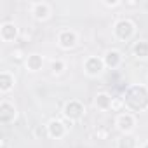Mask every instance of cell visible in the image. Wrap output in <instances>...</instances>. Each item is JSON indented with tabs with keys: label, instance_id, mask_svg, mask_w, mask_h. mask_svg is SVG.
<instances>
[{
	"label": "cell",
	"instance_id": "1",
	"mask_svg": "<svg viewBox=\"0 0 148 148\" xmlns=\"http://www.w3.org/2000/svg\"><path fill=\"white\" fill-rule=\"evenodd\" d=\"M125 110L131 113H141L148 110V87L143 84H132L125 89L124 96Z\"/></svg>",
	"mask_w": 148,
	"mask_h": 148
},
{
	"label": "cell",
	"instance_id": "2",
	"mask_svg": "<svg viewBox=\"0 0 148 148\" xmlns=\"http://www.w3.org/2000/svg\"><path fill=\"white\" fill-rule=\"evenodd\" d=\"M61 113H63V119L68 124H75L80 119H84V115H86V105L82 101H79V99H70V101L64 103Z\"/></svg>",
	"mask_w": 148,
	"mask_h": 148
},
{
	"label": "cell",
	"instance_id": "3",
	"mask_svg": "<svg viewBox=\"0 0 148 148\" xmlns=\"http://www.w3.org/2000/svg\"><path fill=\"white\" fill-rule=\"evenodd\" d=\"M136 33V25L129 18H119L113 23V37L120 42H127L134 37Z\"/></svg>",
	"mask_w": 148,
	"mask_h": 148
},
{
	"label": "cell",
	"instance_id": "4",
	"mask_svg": "<svg viewBox=\"0 0 148 148\" xmlns=\"http://www.w3.org/2000/svg\"><path fill=\"white\" fill-rule=\"evenodd\" d=\"M105 61H103V56H89L86 58L84 61V71H86V75L89 77H98L103 73L105 70Z\"/></svg>",
	"mask_w": 148,
	"mask_h": 148
},
{
	"label": "cell",
	"instance_id": "5",
	"mask_svg": "<svg viewBox=\"0 0 148 148\" xmlns=\"http://www.w3.org/2000/svg\"><path fill=\"white\" fill-rule=\"evenodd\" d=\"M115 125L122 134H131L136 127V117L131 112H122L115 119Z\"/></svg>",
	"mask_w": 148,
	"mask_h": 148
},
{
	"label": "cell",
	"instance_id": "6",
	"mask_svg": "<svg viewBox=\"0 0 148 148\" xmlns=\"http://www.w3.org/2000/svg\"><path fill=\"white\" fill-rule=\"evenodd\" d=\"M16 117H18L16 105L11 103L9 99H2V103H0V122L4 125H9L16 120Z\"/></svg>",
	"mask_w": 148,
	"mask_h": 148
},
{
	"label": "cell",
	"instance_id": "7",
	"mask_svg": "<svg viewBox=\"0 0 148 148\" xmlns=\"http://www.w3.org/2000/svg\"><path fill=\"white\" fill-rule=\"evenodd\" d=\"M77 44H79V35L73 32V30L64 28V30H61V32L58 33V45H59L61 49L70 51V49L75 47Z\"/></svg>",
	"mask_w": 148,
	"mask_h": 148
},
{
	"label": "cell",
	"instance_id": "8",
	"mask_svg": "<svg viewBox=\"0 0 148 148\" xmlns=\"http://www.w3.org/2000/svg\"><path fill=\"white\" fill-rule=\"evenodd\" d=\"M45 131H47V136L52 138V139H61L64 138L66 131H68V125L66 122L59 120V119H52L47 125H45Z\"/></svg>",
	"mask_w": 148,
	"mask_h": 148
},
{
	"label": "cell",
	"instance_id": "9",
	"mask_svg": "<svg viewBox=\"0 0 148 148\" xmlns=\"http://www.w3.org/2000/svg\"><path fill=\"white\" fill-rule=\"evenodd\" d=\"M19 35V28L14 21H4L0 25V38L2 42H14Z\"/></svg>",
	"mask_w": 148,
	"mask_h": 148
},
{
	"label": "cell",
	"instance_id": "10",
	"mask_svg": "<svg viewBox=\"0 0 148 148\" xmlns=\"http://www.w3.org/2000/svg\"><path fill=\"white\" fill-rule=\"evenodd\" d=\"M103 61H105V66H106V68L115 70V68H119V66L122 64L124 56H122V52L117 51V49H108V51L105 52V56H103Z\"/></svg>",
	"mask_w": 148,
	"mask_h": 148
},
{
	"label": "cell",
	"instance_id": "11",
	"mask_svg": "<svg viewBox=\"0 0 148 148\" xmlns=\"http://www.w3.org/2000/svg\"><path fill=\"white\" fill-rule=\"evenodd\" d=\"M32 16L37 21H45L51 16V5L47 2H33L32 4Z\"/></svg>",
	"mask_w": 148,
	"mask_h": 148
},
{
	"label": "cell",
	"instance_id": "12",
	"mask_svg": "<svg viewBox=\"0 0 148 148\" xmlns=\"http://www.w3.org/2000/svg\"><path fill=\"white\" fill-rule=\"evenodd\" d=\"M25 66L28 71L32 73H37L44 68V56L37 54V52H32V54H26V59H25Z\"/></svg>",
	"mask_w": 148,
	"mask_h": 148
},
{
	"label": "cell",
	"instance_id": "13",
	"mask_svg": "<svg viewBox=\"0 0 148 148\" xmlns=\"http://www.w3.org/2000/svg\"><path fill=\"white\" fill-rule=\"evenodd\" d=\"M14 84H16V79H14V75L9 70H2V71H0V92H2V94L11 92L14 89Z\"/></svg>",
	"mask_w": 148,
	"mask_h": 148
},
{
	"label": "cell",
	"instance_id": "14",
	"mask_svg": "<svg viewBox=\"0 0 148 148\" xmlns=\"http://www.w3.org/2000/svg\"><path fill=\"white\" fill-rule=\"evenodd\" d=\"M112 103H113V96L108 92H98L94 98V106L99 112H108L112 110Z\"/></svg>",
	"mask_w": 148,
	"mask_h": 148
},
{
	"label": "cell",
	"instance_id": "15",
	"mask_svg": "<svg viewBox=\"0 0 148 148\" xmlns=\"http://www.w3.org/2000/svg\"><path fill=\"white\" fill-rule=\"evenodd\" d=\"M132 54L139 59L148 58V42L146 40H136L132 45Z\"/></svg>",
	"mask_w": 148,
	"mask_h": 148
},
{
	"label": "cell",
	"instance_id": "16",
	"mask_svg": "<svg viewBox=\"0 0 148 148\" xmlns=\"http://www.w3.org/2000/svg\"><path fill=\"white\" fill-rule=\"evenodd\" d=\"M117 148H138V141L132 134H122L117 139Z\"/></svg>",
	"mask_w": 148,
	"mask_h": 148
},
{
	"label": "cell",
	"instance_id": "17",
	"mask_svg": "<svg viewBox=\"0 0 148 148\" xmlns=\"http://www.w3.org/2000/svg\"><path fill=\"white\" fill-rule=\"evenodd\" d=\"M66 70V63L63 61V59H52L51 61V71L54 73V75H59V73H63Z\"/></svg>",
	"mask_w": 148,
	"mask_h": 148
},
{
	"label": "cell",
	"instance_id": "18",
	"mask_svg": "<svg viewBox=\"0 0 148 148\" xmlns=\"http://www.w3.org/2000/svg\"><path fill=\"white\" fill-rule=\"evenodd\" d=\"M108 134H110V131H108V127H105V125H98V127L94 129V136H96L98 139H106Z\"/></svg>",
	"mask_w": 148,
	"mask_h": 148
},
{
	"label": "cell",
	"instance_id": "19",
	"mask_svg": "<svg viewBox=\"0 0 148 148\" xmlns=\"http://www.w3.org/2000/svg\"><path fill=\"white\" fill-rule=\"evenodd\" d=\"M122 108H125V105H124V99H122V98H113L112 110H113V112H120Z\"/></svg>",
	"mask_w": 148,
	"mask_h": 148
},
{
	"label": "cell",
	"instance_id": "20",
	"mask_svg": "<svg viewBox=\"0 0 148 148\" xmlns=\"http://www.w3.org/2000/svg\"><path fill=\"white\" fill-rule=\"evenodd\" d=\"M11 56H12V59H16V61H25V59H26V56L23 54V51H21V49L12 51V52H11Z\"/></svg>",
	"mask_w": 148,
	"mask_h": 148
},
{
	"label": "cell",
	"instance_id": "21",
	"mask_svg": "<svg viewBox=\"0 0 148 148\" xmlns=\"http://www.w3.org/2000/svg\"><path fill=\"white\" fill-rule=\"evenodd\" d=\"M103 4L106 7H119V5H122V2H119V0H112V2H110V0H105Z\"/></svg>",
	"mask_w": 148,
	"mask_h": 148
},
{
	"label": "cell",
	"instance_id": "22",
	"mask_svg": "<svg viewBox=\"0 0 148 148\" xmlns=\"http://www.w3.org/2000/svg\"><path fill=\"white\" fill-rule=\"evenodd\" d=\"M124 5H129V7H136V5H139L138 2H124Z\"/></svg>",
	"mask_w": 148,
	"mask_h": 148
},
{
	"label": "cell",
	"instance_id": "23",
	"mask_svg": "<svg viewBox=\"0 0 148 148\" xmlns=\"http://www.w3.org/2000/svg\"><path fill=\"white\" fill-rule=\"evenodd\" d=\"M2 148H7V138H2Z\"/></svg>",
	"mask_w": 148,
	"mask_h": 148
},
{
	"label": "cell",
	"instance_id": "24",
	"mask_svg": "<svg viewBox=\"0 0 148 148\" xmlns=\"http://www.w3.org/2000/svg\"><path fill=\"white\" fill-rule=\"evenodd\" d=\"M141 148H148V141H146V143H143V145H141Z\"/></svg>",
	"mask_w": 148,
	"mask_h": 148
}]
</instances>
